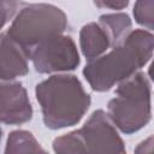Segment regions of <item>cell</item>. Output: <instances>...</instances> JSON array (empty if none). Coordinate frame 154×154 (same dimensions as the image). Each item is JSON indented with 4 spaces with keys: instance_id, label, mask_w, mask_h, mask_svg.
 <instances>
[{
    "instance_id": "obj_1",
    "label": "cell",
    "mask_w": 154,
    "mask_h": 154,
    "mask_svg": "<svg viewBox=\"0 0 154 154\" xmlns=\"http://www.w3.org/2000/svg\"><path fill=\"white\" fill-rule=\"evenodd\" d=\"M154 36L146 29L131 30L108 53L89 60L83 76L95 91L109 90L128 79L153 57Z\"/></svg>"
},
{
    "instance_id": "obj_2",
    "label": "cell",
    "mask_w": 154,
    "mask_h": 154,
    "mask_svg": "<svg viewBox=\"0 0 154 154\" xmlns=\"http://www.w3.org/2000/svg\"><path fill=\"white\" fill-rule=\"evenodd\" d=\"M42 119L48 129L58 130L81 122L90 106V95L81 81L69 73L52 75L35 88Z\"/></svg>"
},
{
    "instance_id": "obj_3",
    "label": "cell",
    "mask_w": 154,
    "mask_h": 154,
    "mask_svg": "<svg viewBox=\"0 0 154 154\" xmlns=\"http://www.w3.org/2000/svg\"><path fill=\"white\" fill-rule=\"evenodd\" d=\"M117 96L107 105V116L123 134L131 135L152 118V87L146 73L136 72L118 84Z\"/></svg>"
},
{
    "instance_id": "obj_4",
    "label": "cell",
    "mask_w": 154,
    "mask_h": 154,
    "mask_svg": "<svg viewBox=\"0 0 154 154\" xmlns=\"http://www.w3.org/2000/svg\"><path fill=\"white\" fill-rule=\"evenodd\" d=\"M67 26V17L59 7L46 4H26L16 14L7 35L30 52L42 41L61 35Z\"/></svg>"
},
{
    "instance_id": "obj_5",
    "label": "cell",
    "mask_w": 154,
    "mask_h": 154,
    "mask_svg": "<svg viewBox=\"0 0 154 154\" xmlns=\"http://www.w3.org/2000/svg\"><path fill=\"white\" fill-rule=\"evenodd\" d=\"M30 59L38 73L67 72L79 63V53L71 36L57 35L38 43L31 52Z\"/></svg>"
},
{
    "instance_id": "obj_6",
    "label": "cell",
    "mask_w": 154,
    "mask_h": 154,
    "mask_svg": "<svg viewBox=\"0 0 154 154\" xmlns=\"http://www.w3.org/2000/svg\"><path fill=\"white\" fill-rule=\"evenodd\" d=\"M81 154H126L125 144L107 113L96 109L81 129H77Z\"/></svg>"
},
{
    "instance_id": "obj_7",
    "label": "cell",
    "mask_w": 154,
    "mask_h": 154,
    "mask_svg": "<svg viewBox=\"0 0 154 154\" xmlns=\"http://www.w3.org/2000/svg\"><path fill=\"white\" fill-rule=\"evenodd\" d=\"M32 118V107L19 82L0 81V123L20 125Z\"/></svg>"
},
{
    "instance_id": "obj_8",
    "label": "cell",
    "mask_w": 154,
    "mask_h": 154,
    "mask_svg": "<svg viewBox=\"0 0 154 154\" xmlns=\"http://www.w3.org/2000/svg\"><path fill=\"white\" fill-rule=\"evenodd\" d=\"M29 53L6 32L0 34V81L11 82L29 72Z\"/></svg>"
},
{
    "instance_id": "obj_9",
    "label": "cell",
    "mask_w": 154,
    "mask_h": 154,
    "mask_svg": "<svg viewBox=\"0 0 154 154\" xmlns=\"http://www.w3.org/2000/svg\"><path fill=\"white\" fill-rule=\"evenodd\" d=\"M79 47L82 54L88 59H96L112 47V42L105 29L95 22L83 25L79 32Z\"/></svg>"
},
{
    "instance_id": "obj_10",
    "label": "cell",
    "mask_w": 154,
    "mask_h": 154,
    "mask_svg": "<svg viewBox=\"0 0 154 154\" xmlns=\"http://www.w3.org/2000/svg\"><path fill=\"white\" fill-rule=\"evenodd\" d=\"M4 154H48L34 135L26 130L12 131L6 141Z\"/></svg>"
},
{
    "instance_id": "obj_11",
    "label": "cell",
    "mask_w": 154,
    "mask_h": 154,
    "mask_svg": "<svg viewBox=\"0 0 154 154\" xmlns=\"http://www.w3.org/2000/svg\"><path fill=\"white\" fill-rule=\"evenodd\" d=\"M99 24L105 29L111 38L112 47L119 45L131 31V19L126 13H107L99 18Z\"/></svg>"
},
{
    "instance_id": "obj_12",
    "label": "cell",
    "mask_w": 154,
    "mask_h": 154,
    "mask_svg": "<svg viewBox=\"0 0 154 154\" xmlns=\"http://www.w3.org/2000/svg\"><path fill=\"white\" fill-rule=\"evenodd\" d=\"M54 154H81V143L78 131L73 130L53 141Z\"/></svg>"
},
{
    "instance_id": "obj_13",
    "label": "cell",
    "mask_w": 154,
    "mask_h": 154,
    "mask_svg": "<svg viewBox=\"0 0 154 154\" xmlns=\"http://www.w3.org/2000/svg\"><path fill=\"white\" fill-rule=\"evenodd\" d=\"M135 20L144 26L148 31L154 28V1L153 0H140L134 5Z\"/></svg>"
},
{
    "instance_id": "obj_14",
    "label": "cell",
    "mask_w": 154,
    "mask_h": 154,
    "mask_svg": "<svg viewBox=\"0 0 154 154\" xmlns=\"http://www.w3.org/2000/svg\"><path fill=\"white\" fill-rule=\"evenodd\" d=\"M19 5L18 1H0V29L14 16Z\"/></svg>"
},
{
    "instance_id": "obj_15",
    "label": "cell",
    "mask_w": 154,
    "mask_h": 154,
    "mask_svg": "<svg viewBox=\"0 0 154 154\" xmlns=\"http://www.w3.org/2000/svg\"><path fill=\"white\" fill-rule=\"evenodd\" d=\"M97 7H106L112 10H123L129 5L128 0H113V1H95L94 2Z\"/></svg>"
},
{
    "instance_id": "obj_16",
    "label": "cell",
    "mask_w": 154,
    "mask_h": 154,
    "mask_svg": "<svg viewBox=\"0 0 154 154\" xmlns=\"http://www.w3.org/2000/svg\"><path fill=\"white\" fill-rule=\"evenodd\" d=\"M135 154H153V136L142 141L135 148Z\"/></svg>"
},
{
    "instance_id": "obj_17",
    "label": "cell",
    "mask_w": 154,
    "mask_h": 154,
    "mask_svg": "<svg viewBox=\"0 0 154 154\" xmlns=\"http://www.w3.org/2000/svg\"><path fill=\"white\" fill-rule=\"evenodd\" d=\"M1 137H2V130H1V128H0V141H1Z\"/></svg>"
}]
</instances>
